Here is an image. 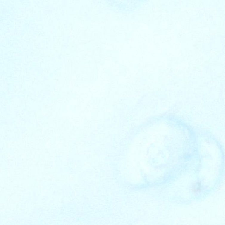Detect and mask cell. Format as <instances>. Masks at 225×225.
<instances>
[{"label":"cell","mask_w":225,"mask_h":225,"mask_svg":"<svg viewBox=\"0 0 225 225\" xmlns=\"http://www.w3.org/2000/svg\"><path fill=\"white\" fill-rule=\"evenodd\" d=\"M201 187L200 184H197L195 185L194 187L193 191H195L196 192H198V191L201 190Z\"/></svg>","instance_id":"cell-1"}]
</instances>
